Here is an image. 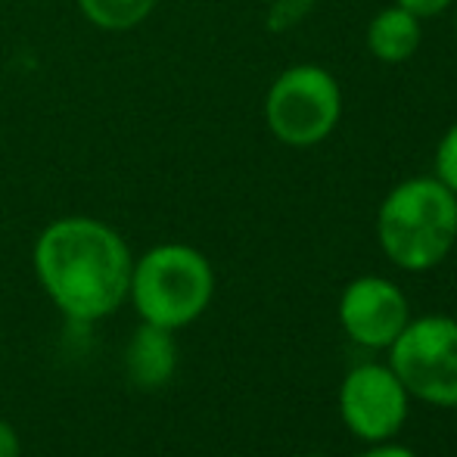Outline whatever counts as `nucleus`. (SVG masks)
<instances>
[{"mask_svg": "<svg viewBox=\"0 0 457 457\" xmlns=\"http://www.w3.org/2000/svg\"><path fill=\"white\" fill-rule=\"evenodd\" d=\"M35 268L47 295L72 320L112 314L131 289V253L109 224L96 218H60L35 246Z\"/></svg>", "mask_w": 457, "mask_h": 457, "instance_id": "obj_1", "label": "nucleus"}, {"mask_svg": "<svg viewBox=\"0 0 457 457\" xmlns=\"http://www.w3.org/2000/svg\"><path fill=\"white\" fill-rule=\"evenodd\" d=\"M81 12L106 31H128L153 12L156 0H79Z\"/></svg>", "mask_w": 457, "mask_h": 457, "instance_id": "obj_10", "label": "nucleus"}, {"mask_svg": "<svg viewBox=\"0 0 457 457\" xmlns=\"http://www.w3.org/2000/svg\"><path fill=\"white\" fill-rule=\"evenodd\" d=\"M420 37H423L420 19L398 4L379 10L370 19V25H367V50L379 62H389V66L408 62L420 50Z\"/></svg>", "mask_w": 457, "mask_h": 457, "instance_id": "obj_8", "label": "nucleus"}, {"mask_svg": "<svg viewBox=\"0 0 457 457\" xmlns=\"http://www.w3.org/2000/svg\"><path fill=\"white\" fill-rule=\"evenodd\" d=\"M408 320V299L386 277H358L339 299V324L367 349H389Z\"/></svg>", "mask_w": 457, "mask_h": 457, "instance_id": "obj_7", "label": "nucleus"}, {"mask_svg": "<svg viewBox=\"0 0 457 457\" xmlns=\"http://www.w3.org/2000/svg\"><path fill=\"white\" fill-rule=\"evenodd\" d=\"M433 162H436V178H439L452 193H457V121L442 134Z\"/></svg>", "mask_w": 457, "mask_h": 457, "instance_id": "obj_11", "label": "nucleus"}, {"mask_svg": "<svg viewBox=\"0 0 457 457\" xmlns=\"http://www.w3.org/2000/svg\"><path fill=\"white\" fill-rule=\"evenodd\" d=\"M377 240L404 271L436 268L457 243V193L436 175L392 187L377 212Z\"/></svg>", "mask_w": 457, "mask_h": 457, "instance_id": "obj_2", "label": "nucleus"}, {"mask_svg": "<svg viewBox=\"0 0 457 457\" xmlns=\"http://www.w3.org/2000/svg\"><path fill=\"white\" fill-rule=\"evenodd\" d=\"M361 457H417V454L404 445H377L370 452H364Z\"/></svg>", "mask_w": 457, "mask_h": 457, "instance_id": "obj_15", "label": "nucleus"}, {"mask_svg": "<svg viewBox=\"0 0 457 457\" xmlns=\"http://www.w3.org/2000/svg\"><path fill=\"white\" fill-rule=\"evenodd\" d=\"M343 119V91L333 72L314 62L289 66L265 96V121L287 146H314L337 131Z\"/></svg>", "mask_w": 457, "mask_h": 457, "instance_id": "obj_4", "label": "nucleus"}, {"mask_svg": "<svg viewBox=\"0 0 457 457\" xmlns=\"http://www.w3.org/2000/svg\"><path fill=\"white\" fill-rule=\"evenodd\" d=\"M22 445H19V433L6 420H0V457H19Z\"/></svg>", "mask_w": 457, "mask_h": 457, "instance_id": "obj_14", "label": "nucleus"}, {"mask_svg": "<svg viewBox=\"0 0 457 457\" xmlns=\"http://www.w3.org/2000/svg\"><path fill=\"white\" fill-rule=\"evenodd\" d=\"M178 367V349L171 330L165 327L144 324L134 333L131 345H128V373L137 386L144 389H159L171 379Z\"/></svg>", "mask_w": 457, "mask_h": 457, "instance_id": "obj_9", "label": "nucleus"}, {"mask_svg": "<svg viewBox=\"0 0 457 457\" xmlns=\"http://www.w3.org/2000/svg\"><path fill=\"white\" fill-rule=\"evenodd\" d=\"M131 299L144 324L181 330L209 308L215 274L199 249L184 243L156 246L131 268Z\"/></svg>", "mask_w": 457, "mask_h": 457, "instance_id": "obj_3", "label": "nucleus"}, {"mask_svg": "<svg viewBox=\"0 0 457 457\" xmlns=\"http://www.w3.org/2000/svg\"><path fill=\"white\" fill-rule=\"evenodd\" d=\"M408 389L392 367L361 364L343 379L339 414L358 439L383 442L402 429L408 417Z\"/></svg>", "mask_w": 457, "mask_h": 457, "instance_id": "obj_6", "label": "nucleus"}, {"mask_svg": "<svg viewBox=\"0 0 457 457\" xmlns=\"http://www.w3.org/2000/svg\"><path fill=\"white\" fill-rule=\"evenodd\" d=\"M302 457H324V454H302Z\"/></svg>", "mask_w": 457, "mask_h": 457, "instance_id": "obj_17", "label": "nucleus"}, {"mask_svg": "<svg viewBox=\"0 0 457 457\" xmlns=\"http://www.w3.org/2000/svg\"><path fill=\"white\" fill-rule=\"evenodd\" d=\"M389 352V367L408 395L439 408H457V320L442 314L408 320Z\"/></svg>", "mask_w": 457, "mask_h": 457, "instance_id": "obj_5", "label": "nucleus"}, {"mask_svg": "<svg viewBox=\"0 0 457 457\" xmlns=\"http://www.w3.org/2000/svg\"><path fill=\"white\" fill-rule=\"evenodd\" d=\"M308 6L312 4H302V0H277V4L271 6L268 22H271L274 31H283V29H289V25L299 22V19L308 12Z\"/></svg>", "mask_w": 457, "mask_h": 457, "instance_id": "obj_12", "label": "nucleus"}, {"mask_svg": "<svg viewBox=\"0 0 457 457\" xmlns=\"http://www.w3.org/2000/svg\"><path fill=\"white\" fill-rule=\"evenodd\" d=\"M398 6H404L408 12H414L417 19H429V16H439L445 12L448 6L457 4V0H395Z\"/></svg>", "mask_w": 457, "mask_h": 457, "instance_id": "obj_13", "label": "nucleus"}, {"mask_svg": "<svg viewBox=\"0 0 457 457\" xmlns=\"http://www.w3.org/2000/svg\"><path fill=\"white\" fill-rule=\"evenodd\" d=\"M454 37H457V6H454Z\"/></svg>", "mask_w": 457, "mask_h": 457, "instance_id": "obj_16", "label": "nucleus"}]
</instances>
